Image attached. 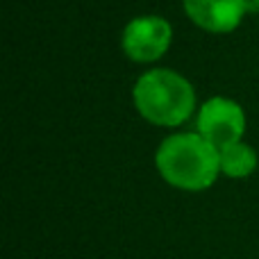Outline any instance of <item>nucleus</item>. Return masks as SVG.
Listing matches in <instances>:
<instances>
[{
  "mask_svg": "<svg viewBox=\"0 0 259 259\" xmlns=\"http://www.w3.org/2000/svg\"><path fill=\"white\" fill-rule=\"evenodd\" d=\"M173 44V25L164 16L146 14L137 16L123 27L121 50L137 64H152L168 53Z\"/></svg>",
  "mask_w": 259,
  "mask_h": 259,
  "instance_id": "obj_4",
  "label": "nucleus"
},
{
  "mask_svg": "<svg viewBox=\"0 0 259 259\" xmlns=\"http://www.w3.org/2000/svg\"><path fill=\"white\" fill-rule=\"evenodd\" d=\"M132 100L139 116L157 127H180L196 112V89L173 68H150L139 75Z\"/></svg>",
  "mask_w": 259,
  "mask_h": 259,
  "instance_id": "obj_2",
  "label": "nucleus"
},
{
  "mask_svg": "<svg viewBox=\"0 0 259 259\" xmlns=\"http://www.w3.org/2000/svg\"><path fill=\"white\" fill-rule=\"evenodd\" d=\"M196 132L211 143L216 150L243 141L246 132V114L243 107L232 98L214 96L200 105L196 116Z\"/></svg>",
  "mask_w": 259,
  "mask_h": 259,
  "instance_id": "obj_3",
  "label": "nucleus"
},
{
  "mask_svg": "<svg viewBox=\"0 0 259 259\" xmlns=\"http://www.w3.org/2000/svg\"><path fill=\"white\" fill-rule=\"evenodd\" d=\"M248 14H259V0H243Z\"/></svg>",
  "mask_w": 259,
  "mask_h": 259,
  "instance_id": "obj_7",
  "label": "nucleus"
},
{
  "mask_svg": "<svg viewBox=\"0 0 259 259\" xmlns=\"http://www.w3.org/2000/svg\"><path fill=\"white\" fill-rule=\"evenodd\" d=\"M182 7L193 25L211 34L234 32L248 14L243 0H182Z\"/></svg>",
  "mask_w": 259,
  "mask_h": 259,
  "instance_id": "obj_5",
  "label": "nucleus"
},
{
  "mask_svg": "<svg viewBox=\"0 0 259 259\" xmlns=\"http://www.w3.org/2000/svg\"><path fill=\"white\" fill-rule=\"evenodd\" d=\"M219 152H221V173L225 178L243 180L257 170V161H259L257 152L246 141H237Z\"/></svg>",
  "mask_w": 259,
  "mask_h": 259,
  "instance_id": "obj_6",
  "label": "nucleus"
},
{
  "mask_svg": "<svg viewBox=\"0 0 259 259\" xmlns=\"http://www.w3.org/2000/svg\"><path fill=\"white\" fill-rule=\"evenodd\" d=\"M157 173L180 191H205L221 175V152L198 132H175L155 152Z\"/></svg>",
  "mask_w": 259,
  "mask_h": 259,
  "instance_id": "obj_1",
  "label": "nucleus"
}]
</instances>
